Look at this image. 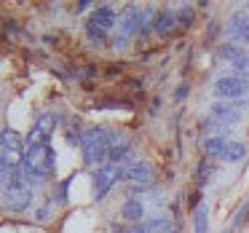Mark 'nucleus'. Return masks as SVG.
<instances>
[{
	"mask_svg": "<svg viewBox=\"0 0 249 233\" xmlns=\"http://www.w3.org/2000/svg\"><path fill=\"white\" fill-rule=\"evenodd\" d=\"M124 137L113 129H105V126H94V129L83 131V163L86 166H105V161H110V150H113Z\"/></svg>",
	"mask_w": 249,
	"mask_h": 233,
	"instance_id": "nucleus-1",
	"label": "nucleus"
},
{
	"mask_svg": "<svg viewBox=\"0 0 249 233\" xmlns=\"http://www.w3.org/2000/svg\"><path fill=\"white\" fill-rule=\"evenodd\" d=\"M22 169L33 182H46L54 177L56 172V153L51 145H40V142H30L27 153L22 158Z\"/></svg>",
	"mask_w": 249,
	"mask_h": 233,
	"instance_id": "nucleus-2",
	"label": "nucleus"
},
{
	"mask_svg": "<svg viewBox=\"0 0 249 233\" xmlns=\"http://www.w3.org/2000/svg\"><path fill=\"white\" fill-rule=\"evenodd\" d=\"M244 108H247V102H244V99H220V102L212 105V118L228 129V126L241 124Z\"/></svg>",
	"mask_w": 249,
	"mask_h": 233,
	"instance_id": "nucleus-3",
	"label": "nucleus"
},
{
	"mask_svg": "<svg viewBox=\"0 0 249 233\" xmlns=\"http://www.w3.org/2000/svg\"><path fill=\"white\" fill-rule=\"evenodd\" d=\"M212 91L220 99H241L244 94H249V81L233 75V72L231 75H220L214 81V86H212Z\"/></svg>",
	"mask_w": 249,
	"mask_h": 233,
	"instance_id": "nucleus-4",
	"label": "nucleus"
},
{
	"mask_svg": "<svg viewBox=\"0 0 249 233\" xmlns=\"http://www.w3.org/2000/svg\"><path fill=\"white\" fill-rule=\"evenodd\" d=\"M118 179H121V166H115V163H105V166L94 169V198L97 201L107 198L110 188Z\"/></svg>",
	"mask_w": 249,
	"mask_h": 233,
	"instance_id": "nucleus-5",
	"label": "nucleus"
},
{
	"mask_svg": "<svg viewBox=\"0 0 249 233\" xmlns=\"http://www.w3.org/2000/svg\"><path fill=\"white\" fill-rule=\"evenodd\" d=\"M140 30H142V11L137 6H129L121 17V33L115 35V46L124 49L131 35H140Z\"/></svg>",
	"mask_w": 249,
	"mask_h": 233,
	"instance_id": "nucleus-6",
	"label": "nucleus"
},
{
	"mask_svg": "<svg viewBox=\"0 0 249 233\" xmlns=\"http://www.w3.org/2000/svg\"><path fill=\"white\" fill-rule=\"evenodd\" d=\"M153 177H156V169H153L150 161H131L129 166H121V179H129L134 185H150Z\"/></svg>",
	"mask_w": 249,
	"mask_h": 233,
	"instance_id": "nucleus-7",
	"label": "nucleus"
},
{
	"mask_svg": "<svg viewBox=\"0 0 249 233\" xmlns=\"http://www.w3.org/2000/svg\"><path fill=\"white\" fill-rule=\"evenodd\" d=\"M0 145H3V158H11L14 163H22L27 147H24L22 137H19L17 131H14V129H3V134H0Z\"/></svg>",
	"mask_w": 249,
	"mask_h": 233,
	"instance_id": "nucleus-8",
	"label": "nucleus"
},
{
	"mask_svg": "<svg viewBox=\"0 0 249 233\" xmlns=\"http://www.w3.org/2000/svg\"><path fill=\"white\" fill-rule=\"evenodd\" d=\"M225 33H228V38H231L233 43H249V14L247 11L231 14Z\"/></svg>",
	"mask_w": 249,
	"mask_h": 233,
	"instance_id": "nucleus-9",
	"label": "nucleus"
},
{
	"mask_svg": "<svg viewBox=\"0 0 249 233\" xmlns=\"http://www.w3.org/2000/svg\"><path fill=\"white\" fill-rule=\"evenodd\" d=\"M86 24L102 30V33H113V27L118 24V14H115L113 6H99V8H94V11H91V17H89Z\"/></svg>",
	"mask_w": 249,
	"mask_h": 233,
	"instance_id": "nucleus-10",
	"label": "nucleus"
},
{
	"mask_svg": "<svg viewBox=\"0 0 249 233\" xmlns=\"http://www.w3.org/2000/svg\"><path fill=\"white\" fill-rule=\"evenodd\" d=\"M56 129V118L51 113H43L35 121V129L30 134V142H40V145H51V134Z\"/></svg>",
	"mask_w": 249,
	"mask_h": 233,
	"instance_id": "nucleus-11",
	"label": "nucleus"
},
{
	"mask_svg": "<svg viewBox=\"0 0 249 233\" xmlns=\"http://www.w3.org/2000/svg\"><path fill=\"white\" fill-rule=\"evenodd\" d=\"M177 30V11L174 8H158L153 19V33L158 35H172Z\"/></svg>",
	"mask_w": 249,
	"mask_h": 233,
	"instance_id": "nucleus-12",
	"label": "nucleus"
},
{
	"mask_svg": "<svg viewBox=\"0 0 249 233\" xmlns=\"http://www.w3.org/2000/svg\"><path fill=\"white\" fill-rule=\"evenodd\" d=\"M121 217H124L126 222H131V225H137V222H142V217H145V204L137 198H126L124 206H121Z\"/></svg>",
	"mask_w": 249,
	"mask_h": 233,
	"instance_id": "nucleus-13",
	"label": "nucleus"
},
{
	"mask_svg": "<svg viewBox=\"0 0 249 233\" xmlns=\"http://www.w3.org/2000/svg\"><path fill=\"white\" fill-rule=\"evenodd\" d=\"M131 156H134V147H131L126 140H121L118 145L110 150V163H115V166H124L126 161H131Z\"/></svg>",
	"mask_w": 249,
	"mask_h": 233,
	"instance_id": "nucleus-14",
	"label": "nucleus"
},
{
	"mask_svg": "<svg viewBox=\"0 0 249 233\" xmlns=\"http://www.w3.org/2000/svg\"><path fill=\"white\" fill-rule=\"evenodd\" d=\"M244 54H247V51H244L241 46H236V43H222L220 49H217V59L228 62V65H236Z\"/></svg>",
	"mask_w": 249,
	"mask_h": 233,
	"instance_id": "nucleus-15",
	"label": "nucleus"
},
{
	"mask_svg": "<svg viewBox=\"0 0 249 233\" xmlns=\"http://www.w3.org/2000/svg\"><path fill=\"white\" fill-rule=\"evenodd\" d=\"M244 158H247V145H244V142H236V140L228 142L225 153H222V161L225 163H238V161H244Z\"/></svg>",
	"mask_w": 249,
	"mask_h": 233,
	"instance_id": "nucleus-16",
	"label": "nucleus"
},
{
	"mask_svg": "<svg viewBox=\"0 0 249 233\" xmlns=\"http://www.w3.org/2000/svg\"><path fill=\"white\" fill-rule=\"evenodd\" d=\"M228 142H231V140H228L225 134L206 137V142H204V150H206V156H220V158H222V153H225Z\"/></svg>",
	"mask_w": 249,
	"mask_h": 233,
	"instance_id": "nucleus-17",
	"label": "nucleus"
},
{
	"mask_svg": "<svg viewBox=\"0 0 249 233\" xmlns=\"http://www.w3.org/2000/svg\"><path fill=\"white\" fill-rule=\"evenodd\" d=\"M193 233H209V209H206V204L196 206L193 212Z\"/></svg>",
	"mask_w": 249,
	"mask_h": 233,
	"instance_id": "nucleus-18",
	"label": "nucleus"
},
{
	"mask_svg": "<svg viewBox=\"0 0 249 233\" xmlns=\"http://www.w3.org/2000/svg\"><path fill=\"white\" fill-rule=\"evenodd\" d=\"M145 225H147V233H174L169 217H150V220H145Z\"/></svg>",
	"mask_w": 249,
	"mask_h": 233,
	"instance_id": "nucleus-19",
	"label": "nucleus"
},
{
	"mask_svg": "<svg viewBox=\"0 0 249 233\" xmlns=\"http://www.w3.org/2000/svg\"><path fill=\"white\" fill-rule=\"evenodd\" d=\"M193 22H196V8L193 6L177 8V24H179V27H190Z\"/></svg>",
	"mask_w": 249,
	"mask_h": 233,
	"instance_id": "nucleus-20",
	"label": "nucleus"
},
{
	"mask_svg": "<svg viewBox=\"0 0 249 233\" xmlns=\"http://www.w3.org/2000/svg\"><path fill=\"white\" fill-rule=\"evenodd\" d=\"M212 172H214V169H212V163L209 161H201L198 163V177H196V185H198V188H204V185L212 179Z\"/></svg>",
	"mask_w": 249,
	"mask_h": 233,
	"instance_id": "nucleus-21",
	"label": "nucleus"
},
{
	"mask_svg": "<svg viewBox=\"0 0 249 233\" xmlns=\"http://www.w3.org/2000/svg\"><path fill=\"white\" fill-rule=\"evenodd\" d=\"M233 67V75H238V78H244V81H249V54H244L241 59L236 62V65H231Z\"/></svg>",
	"mask_w": 249,
	"mask_h": 233,
	"instance_id": "nucleus-22",
	"label": "nucleus"
},
{
	"mask_svg": "<svg viewBox=\"0 0 249 233\" xmlns=\"http://www.w3.org/2000/svg\"><path fill=\"white\" fill-rule=\"evenodd\" d=\"M86 35H89V40H91L94 46H105V40H107V33L91 27V24H86Z\"/></svg>",
	"mask_w": 249,
	"mask_h": 233,
	"instance_id": "nucleus-23",
	"label": "nucleus"
},
{
	"mask_svg": "<svg viewBox=\"0 0 249 233\" xmlns=\"http://www.w3.org/2000/svg\"><path fill=\"white\" fill-rule=\"evenodd\" d=\"M67 185H70V179H65V182H59V188H56V204H67Z\"/></svg>",
	"mask_w": 249,
	"mask_h": 233,
	"instance_id": "nucleus-24",
	"label": "nucleus"
},
{
	"mask_svg": "<svg viewBox=\"0 0 249 233\" xmlns=\"http://www.w3.org/2000/svg\"><path fill=\"white\" fill-rule=\"evenodd\" d=\"M188 91H190V89H188V83H182V86H177L174 97H177V99H182V97H188Z\"/></svg>",
	"mask_w": 249,
	"mask_h": 233,
	"instance_id": "nucleus-25",
	"label": "nucleus"
},
{
	"mask_svg": "<svg viewBox=\"0 0 249 233\" xmlns=\"http://www.w3.org/2000/svg\"><path fill=\"white\" fill-rule=\"evenodd\" d=\"M91 6V0H81V3H78L75 6V14H81V11H86V8Z\"/></svg>",
	"mask_w": 249,
	"mask_h": 233,
	"instance_id": "nucleus-26",
	"label": "nucleus"
},
{
	"mask_svg": "<svg viewBox=\"0 0 249 233\" xmlns=\"http://www.w3.org/2000/svg\"><path fill=\"white\" fill-rule=\"evenodd\" d=\"M46 217H49V206H40V209H38V220H46Z\"/></svg>",
	"mask_w": 249,
	"mask_h": 233,
	"instance_id": "nucleus-27",
	"label": "nucleus"
},
{
	"mask_svg": "<svg viewBox=\"0 0 249 233\" xmlns=\"http://www.w3.org/2000/svg\"><path fill=\"white\" fill-rule=\"evenodd\" d=\"M244 11H247V14H249V3H247V8H244Z\"/></svg>",
	"mask_w": 249,
	"mask_h": 233,
	"instance_id": "nucleus-28",
	"label": "nucleus"
},
{
	"mask_svg": "<svg viewBox=\"0 0 249 233\" xmlns=\"http://www.w3.org/2000/svg\"><path fill=\"white\" fill-rule=\"evenodd\" d=\"M222 233H231V231H222Z\"/></svg>",
	"mask_w": 249,
	"mask_h": 233,
	"instance_id": "nucleus-29",
	"label": "nucleus"
}]
</instances>
